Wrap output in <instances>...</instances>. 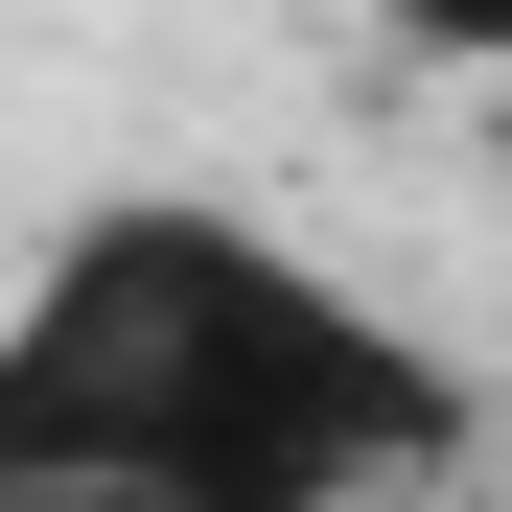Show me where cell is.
I'll return each instance as SVG.
<instances>
[{"label":"cell","mask_w":512,"mask_h":512,"mask_svg":"<svg viewBox=\"0 0 512 512\" xmlns=\"http://www.w3.org/2000/svg\"><path fill=\"white\" fill-rule=\"evenodd\" d=\"M466 419V350L187 187L70 210L0 303V512H396Z\"/></svg>","instance_id":"obj_1"},{"label":"cell","mask_w":512,"mask_h":512,"mask_svg":"<svg viewBox=\"0 0 512 512\" xmlns=\"http://www.w3.org/2000/svg\"><path fill=\"white\" fill-rule=\"evenodd\" d=\"M350 24L419 47V70H489V94H512V0H350Z\"/></svg>","instance_id":"obj_2"}]
</instances>
